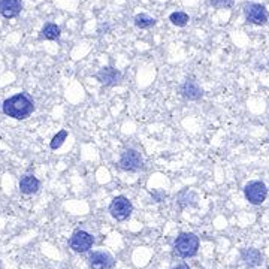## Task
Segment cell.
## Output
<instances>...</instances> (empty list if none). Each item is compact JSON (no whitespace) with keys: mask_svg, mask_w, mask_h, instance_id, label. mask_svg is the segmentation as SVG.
<instances>
[{"mask_svg":"<svg viewBox=\"0 0 269 269\" xmlns=\"http://www.w3.org/2000/svg\"><path fill=\"white\" fill-rule=\"evenodd\" d=\"M2 111L5 115L15 118V120H26L29 118L33 111H35V105L32 102V99L24 94V93H18L9 99H6L2 105Z\"/></svg>","mask_w":269,"mask_h":269,"instance_id":"1","label":"cell"},{"mask_svg":"<svg viewBox=\"0 0 269 269\" xmlns=\"http://www.w3.org/2000/svg\"><path fill=\"white\" fill-rule=\"evenodd\" d=\"M200 241L199 236H196L194 233L190 232H182L179 233L174 242V251L182 259H188L196 256L197 250H199Z\"/></svg>","mask_w":269,"mask_h":269,"instance_id":"2","label":"cell"},{"mask_svg":"<svg viewBox=\"0 0 269 269\" xmlns=\"http://www.w3.org/2000/svg\"><path fill=\"white\" fill-rule=\"evenodd\" d=\"M133 205L126 196H115L109 204V214L117 222H124L132 216Z\"/></svg>","mask_w":269,"mask_h":269,"instance_id":"3","label":"cell"},{"mask_svg":"<svg viewBox=\"0 0 269 269\" xmlns=\"http://www.w3.org/2000/svg\"><path fill=\"white\" fill-rule=\"evenodd\" d=\"M244 15L247 23L254 24V26H263L268 21V11L263 5L260 3H245L244 5Z\"/></svg>","mask_w":269,"mask_h":269,"instance_id":"4","label":"cell"},{"mask_svg":"<svg viewBox=\"0 0 269 269\" xmlns=\"http://www.w3.org/2000/svg\"><path fill=\"white\" fill-rule=\"evenodd\" d=\"M118 166L126 172H138L144 168V160H142L139 151H136L133 148H127L121 153Z\"/></svg>","mask_w":269,"mask_h":269,"instance_id":"5","label":"cell"},{"mask_svg":"<svg viewBox=\"0 0 269 269\" xmlns=\"http://www.w3.org/2000/svg\"><path fill=\"white\" fill-rule=\"evenodd\" d=\"M244 194L250 204L260 205L265 202V199L268 196V188H266L265 182H262V181H250L244 187Z\"/></svg>","mask_w":269,"mask_h":269,"instance_id":"6","label":"cell"},{"mask_svg":"<svg viewBox=\"0 0 269 269\" xmlns=\"http://www.w3.org/2000/svg\"><path fill=\"white\" fill-rule=\"evenodd\" d=\"M94 244V238L86 230H77L69 239V247L75 253H87Z\"/></svg>","mask_w":269,"mask_h":269,"instance_id":"7","label":"cell"},{"mask_svg":"<svg viewBox=\"0 0 269 269\" xmlns=\"http://www.w3.org/2000/svg\"><path fill=\"white\" fill-rule=\"evenodd\" d=\"M96 78L99 80V83L105 87H114L117 84L121 83L123 80V75L120 71L114 69V68H102L97 74H96Z\"/></svg>","mask_w":269,"mask_h":269,"instance_id":"8","label":"cell"},{"mask_svg":"<svg viewBox=\"0 0 269 269\" xmlns=\"http://www.w3.org/2000/svg\"><path fill=\"white\" fill-rule=\"evenodd\" d=\"M89 265L91 269H112L115 260L106 251H93L89 257Z\"/></svg>","mask_w":269,"mask_h":269,"instance_id":"9","label":"cell"},{"mask_svg":"<svg viewBox=\"0 0 269 269\" xmlns=\"http://www.w3.org/2000/svg\"><path fill=\"white\" fill-rule=\"evenodd\" d=\"M23 9V0H0V15L5 18H15Z\"/></svg>","mask_w":269,"mask_h":269,"instance_id":"10","label":"cell"},{"mask_svg":"<svg viewBox=\"0 0 269 269\" xmlns=\"http://www.w3.org/2000/svg\"><path fill=\"white\" fill-rule=\"evenodd\" d=\"M181 94L187 100H199L204 96V90L194 80H185V83L181 86Z\"/></svg>","mask_w":269,"mask_h":269,"instance_id":"11","label":"cell"},{"mask_svg":"<svg viewBox=\"0 0 269 269\" xmlns=\"http://www.w3.org/2000/svg\"><path fill=\"white\" fill-rule=\"evenodd\" d=\"M241 257L244 260V263L248 266V268H256V266H260L263 263V256L259 250L256 248H245L242 253H241Z\"/></svg>","mask_w":269,"mask_h":269,"instance_id":"12","label":"cell"},{"mask_svg":"<svg viewBox=\"0 0 269 269\" xmlns=\"http://www.w3.org/2000/svg\"><path fill=\"white\" fill-rule=\"evenodd\" d=\"M20 191L24 194H33L39 190L41 182L39 179L36 178L35 175H24L23 178L20 179Z\"/></svg>","mask_w":269,"mask_h":269,"instance_id":"13","label":"cell"},{"mask_svg":"<svg viewBox=\"0 0 269 269\" xmlns=\"http://www.w3.org/2000/svg\"><path fill=\"white\" fill-rule=\"evenodd\" d=\"M60 35H61V30L54 23L45 24L41 30V39H46V41H57L60 38Z\"/></svg>","mask_w":269,"mask_h":269,"instance_id":"14","label":"cell"},{"mask_svg":"<svg viewBox=\"0 0 269 269\" xmlns=\"http://www.w3.org/2000/svg\"><path fill=\"white\" fill-rule=\"evenodd\" d=\"M133 23L134 26L139 27V29H150V27L156 26L157 20L153 18V17H150L148 14H138L133 18Z\"/></svg>","mask_w":269,"mask_h":269,"instance_id":"15","label":"cell"},{"mask_svg":"<svg viewBox=\"0 0 269 269\" xmlns=\"http://www.w3.org/2000/svg\"><path fill=\"white\" fill-rule=\"evenodd\" d=\"M169 21L177 27H184L190 21V17H188V14H185L182 11H177V12H172L169 15Z\"/></svg>","mask_w":269,"mask_h":269,"instance_id":"16","label":"cell"},{"mask_svg":"<svg viewBox=\"0 0 269 269\" xmlns=\"http://www.w3.org/2000/svg\"><path fill=\"white\" fill-rule=\"evenodd\" d=\"M66 138H68V132H66V130H60L58 133L52 138V141H51L49 147H51L52 150H57V148H60V147L63 145V142L66 141Z\"/></svg>","mask_w":269,"mask_h":269,"instance_id":"17","label":"cell"},{"mask_svg":"<svg viewBox=\"0 0 269 269\" xmlns=\"http://www.w3.org/2000/svg\"><path fill=\"white\" fill-rule=\"evenodd\" d=\"M211 5L217 9H227L233 6V0H211Z\"/></svg>","mask_w":269,"mask_h":269,"instance_id":"18","label":"cell"},{"mask_svg":"<svg viewBox=\"0 0 269 269\" xmlns=\"http://www.w3.org/2000/svg\"><path fill=\"white\" fill-rule=\"evenodd\" d=\"M172 269H190V268H188V265H187V263H179V265L174 266Z\"/></svg>","mask_w":269,"mask_h":269,"instance_id":"19","label":"cell"}]
</instances>
